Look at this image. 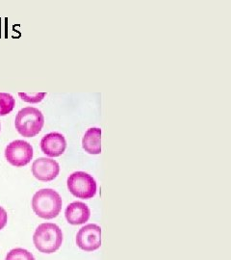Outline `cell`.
<instances>
[{
	"instance_id": "8992f818",
	"label": "cell",
	"mask_w": 231,
	"mask_h": 260,
	"mask_svg": "<svg viewBox=\"0 0 231 260\" xmlns=\"http://www.w3.org/2000/svg\"><path fill=\"white\" fill-rule=\"evenodd\" d=\"M77 246L85 251L97 250L102 246V229L94 223L81 228L76 235Z\"/></svg>"
},
{
	"instance_id": "4fadbf2b",
	"label": "cell",
	"mask_w": 231,
	"mask_h": 260,
	"mask_svg": "<svg viewBox=\"0 0 231 260\" xmlns=\"http://www.w3.org/2000/svg\"><path fill=\"white\" fill-rule=\"evenodd\" d=\"M46 93H19V98L29 103H41L44 98L46 96Z\"/></svg>"
},
{
	"instance_id": "9c48e42d",
	"label": "cell",
	"mask_w": 231,
	"mask_h": 260,
	"mask_svg": "<svg viewBox=\"0 0 231 260\" xmlns=\"http://www.w3.org/2000/svg\"><path fill=\"white\" fill-rule=\"evenodd\" d=\"M65 216L68 223L78 225L89 221L91 210L88 205L83 203L74 202L65 208Z\"/></svg>"
},
{
	"instance_id": "52a82bcc",
	"label": "cell",
	"mask_w": 231,
	"mask_h": 260,
	"mask_svg": "<svg viewBox=\"0 0 231 260\" xmlns=\"http://www.w3.org/2000/svg\"><path fill=\"white\" fill-rule=\"evenodd\" d=\"M60 172V166L51 158H38L32 165L33 176L38 180L47 182L55 179Z\"/></svg>"
},
{
	"instance_id": "8fae6325",
	"label": "cell",
	"mask_w": 231,
	"mask_h": 260,
	"mask_svg": "<svg viewBox=\"0 0 231 260\" xmlns=\"http://www.w3.org/2000/svg\"><path fill=\"white\" fill-rule=\"evenodd\" d=\"M16 105L15 99L7 93H0V117H4L13 111Z\"/></svg>"
},
{
	"instance_id": "3957f363",
	"label": "cell",
	"mask_w": 231,
	"mask_h": 260,
	"mask_svg": "<svg viewBox=\"0 0 231 260\" xmlns=\"http://www.w3.org/2000/svg\"><path fill=\"white\" fill-rule=\"evenodd\" d=\"M45 117L43 113L34 107H25L19 111L15 126L19 134L26 138H32L38 135L44 127Z\"/></svg>"
},
{
	"instance_id": "6da1fadb",
	"label": "cell",
	"mask_w": 231,
	"mask_h": 260,
	"mask_svg": "<svg viewBox=\"0 0 231 260\" xmlns=\"http://www.w3.org/2000/svg\"><path fill=\"white\" fill-rule=\"evenodd\" d=\"M62 205L61 196L53 189H42L32 199L33 211L46 220L56 218L61 212Z\"/></svg>"
},
{
	"instance_id": "ba28073f",
	"label": "cell",
	"mask_w": 231,
	"mask_h": 260,
	"mask_svg": "<svg viewBox=\"0 0 231 260\" xmlns=\"http://www.w3.org/2000/svg\"><path fill=\"white\" fill-rule=\"evenodd\" d=\"M67 141L65 137L58 132L46 134L41 141L42 151L49 157H58L65 152Z\"/></svg>"
},
{
	"instance_id": "5bb4252c",
	"label": "cell",
	"mask_w": 231,
	"mask_h": 260,
	"mask_svg": "<svg viewBox=\"0 0 231 260\" xmlns=\"http://www.w3.org/2000/svg\"><path fill=\"white\" fill-rule=\"evenodd\" d=\"M8 222V214L6 210L0 206V231L4 229V226L7 224Z\"/></svg>"
},
{
	"instance_id": "30bf717a",
	"label": "cell",
	"mask_w": 231,
	"mask_h": 260,
	"mask_svg": "<svg viewBox=\"0 0 231 260\" xmlns=\"http://www.w3.org/2000/svg\"><path fill=\"white\" fill-rule=\"evenodd\" d=\"M82 147L89 154H100L102 152V129L92 127L87 130L82 139Z\"/></svg>"
},
{
	"instance_id": "7a4b0ae2",
	"label": "cell",
	"mask_w": 231,
	"mask_h": 260,
	"mask_svg": "<svg viewBox=\"0 0 231 260\" xmlns=\"http://www.w3.org/2000/svg\"><path fill=\"white\" fill-rule=\"evenodd\" d=\"M33 242L38 251L50 254L60 249L63 242V233L55 223H42L34 233Z\"/></svg>"
},
{
	"instance_id": "277c9868",
	"label": "cell",
	"mask_w": 231,
	"mask_h": 260,
	"mask_svg": "<svg viewBox=\"0 0 231 260\" xmlns=\"http://www.w3.org/2000/svg\"><path fill=\"white\" fill-rule=\"evenodd\" d=\"M70 192L78 199H92L96 194L94 178L85 172H75L68 178Z\"/></svg>"
},
{
	"instance_id": "7c38bea8",
	"label": "cell",
	"mask_w": 231,
	"mask_h": 260,
	"mask_svg": "<svg viewBox=\"0 0 231 260\" xmlns=\"http://www.w3.org/2000/svg\"><path fill=\"white\" fill-rule=\"evenodd\" d=\"M6 260H35L33 254L24 249H14L8 252Z\"/></svg>"
},
{
	"instance_id": "5b68a950",
	"label": "cell",
	"mask_w": 231,
	"mask_h": 260,
	"mask_svg": "<svg viewBox=\"0 0 231 260\" xmlns=\"http://www.w3.org/2000/svg\"><path fill=\"white\" fill-rule=\"evenodd\" d=\"M5 157L15 167L26 166L33 158V148L23 140H16L7 146Z\"/></svg>"
},
{
	"instance_id": "9a60e30c",
	"label": "cell",
	"mask_w": 231,
	"mask_h": 260,
	"mask_svg": "<svg viewBox=\"0 0 231 260\" xmlns=\"http://www.w3.org/2000/svg\"><path fill=\"white\" fill-rule=\"evenodd\" d=\"M0 130H1V123H0Z\"/></svg>"
}]
</instances>
